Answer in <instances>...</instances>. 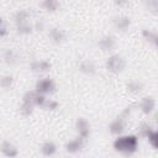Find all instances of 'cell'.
Returning <instances> with one entry per match:
<instances>
[{"label": "cell", "mask_w": 158, "mask_h": 158, "mask_svg": "<svg viewBox=\"0 0 158 158\" xmlns=\"http://www.w3.org/2000/svg\"><path fill=\"white\" fill-rule=\"evenodd\" d=\"M112 147L116 152L123 156H132L138 149V137L136 135L117 136V138L112 143Z\"/></svg>", "instance_id": "6da1fadb"}, {"label": "cell", "mask_w": 158, "mask_h": 158, "mask_svg": "<svg viewBox=\"0 0 158 158\" xmlns=\"http://www.w3.org/2000/svg\"><path fill=\"white\" fill-rule=\"evenodd\" d=\"M0 152L7 158H16L19 156V148L10 141H2L1 142Z\"/></svg>", "instance_id": "9c48e42d"}, {"label": "cell", "mask_w": 158, "mask_h": 158, "mask_svg": "<svg viewBox=\"0 0 158 158\" xmlns=\"http://www.w3.org/2000/svg\"><path fill=\"white\" fill-rule=\"evenodd\" d=\"M4 60L9 65H14L17 63V54L12 49H6L4 53Z\"/></svg>", "instance_id": "d6986e66"}, {"label": "cell", "mask_w": 158, "mask_h": 158, "mask_svg": "<svg viewBox=\"0 0 158 158\" xmlns=\"http://www.w3.org/2000/svg\"><path fill=\"white\" fill-rule=\"evenodd\" d=\"M84 144H85V141H84L83 138L75 137V138H73V139H69V141L65 143L64 148H65V151H67L68 153L75 154V153L80 152V151L84 148Z\"/></svg>", "instance_id": "ba28073f"}, {"label": "cell", "mask_w": 158, "mask_h": 158, "mask_svg": "<svg viewBox=\"0 0 158 158\" xmlns=\"http://www.w3.org/2000/svg\"><path fill=\"white\" fill-rule=\"evenodd\" d=\"M131 111H132V106H127L125 107L121 114L111 121V123L109 125V132L114 136H121L122 132L125 131L126 128V121L128 118V116L131 115Z\"/></svg>", "instance_id": "7a4b0ae2"}, {"label": "cell", "mask_w": 158, "mask_h": 158, "mask_svg": "<svg viewBox=\"0 0 158 158\" xmlns=\"http://www.w3.org/2000/svg\"><path fill=\"white\" fill-rule=\"evenodd\" d=\"M142 37L151 44L153 46H158V33L154 30H148V28H143L142 30Z\"/></svg>", "instance_id": "2e32d148"}, {"label": "cell", "mask_w": 158, "mask_h": 158, "mask_svg": "<svg viewBox=\"0 0 158 158\" xmlns=\"http://www.w3.org/2000/svg\"><path fill=\"white\" fill-rule=\"evenodd\" d=\"M49 38L53 43L60 44L65 41V32L59 27H52L49 30Z\"/></svg>", "instance_id": "4fadbf2b"}, {"label": "cell", "mask_w": 158, "mask_h": 158, "mask_svg": "<svg viewBox=\"0 0 158 158\" xmlns=\"http://www.w3.org/2000/svg\"><path fill=\"white\" fill-rule=\"evenodd\" d=\"M58 106H59L58 101H56V100H53V99H46V101H44V104H43V109L49 110V111L57 110Z\"/></svg>", "instance_id": "603a6c76"}, {"label": "cell", "mask_w": 158, "mask_h": 158, "mask_svg": "<svg viewBox=\"0 0 158 158\" xmlns=\"http://www.w3.org/2000/svg\"><path fill=\"white\" fill-rule=\"evenodd\" d=\"M57 149H58L57 144L52 141H47L41 146V152L44 157H53L57 153Z\"/></svg>", "instance_id": "9a60e30c"}, {"label": "cell", "mask_w": 158, "mask_h": 158, "mask_svg": "<svg viewBox=\"0 0 158 158\" xmlns=\"http://www.w3.org/2000/svg\"><path fill=\"white\" fill-rule=\"evenodd\" d=\"M147 139H148V143L156 149L157 147H158V132L153 128L148 135H147V137H146Z\"/></svg>", "instance_id": "44dd1931"}, {"label": "cell", "mask_w": 158, "mask_h": 158, "mask_svg": "<svg viewBox=\"0 0 158 158\" xmlns=\"http://www.w3.org/2000/svg\"><path fill=\"white\" fill-rule=\"evenodd\" d=\"M114 26L117 31L125 32L126 30H128V27L131 26V19L126 15H118L114 19Z\"/></svg>", "instance_id": "7c38bea8"}, {"label": "cell", "mask_w": 158, "mask_h": 158, "mask_svg": "<svg viewBox=\"0 0 158 158\" xmlns=\"http://www.w3.org/2000/svg\"><path fill=\"white\" fill-rule=\"evenodd\" d=\"M15 26L16 31L20 35H30L33 30V26L30 23V12L26 10H19L15 14Z\"/></svg>", "instance_id": "3957f363"}, {"label": "cell", "mask_w": 158, "mask_h": 158, "mask_svg": "<svg viewBox=\"0 0 158 158\" xmlns=\"http://www.w3.org/2000/svg\"><path fill=\"white\" fill-rule=\"evenodd\" d=\"M106 69L112 74H120L126 67V60L120 54H111L105 62Z\"/></svg>", "instance_id": "277c9868"}, {"label": "cell", "mask_w": 158, "mask_h": 158, "mask_svg": "<svg viewBox=\"0 0 158 158\" xmlns=\"http://www.w3.org/2000/svg\"><path fill=\"white\" fill-rule=\"evenodd\" d=\"M7 33H9V30L2 20V17L0 16V37H5V36H7Z\"/></svg>", "instance_id": "cb8c5ba5"}, {"label": "cell", "mask_w": 158, "mask_h": 158, "mask_svg": "<svg viewBox=\"0 0 158 158\" xmlns=\"http://www.w3.org/2000/svg\"><path fill=\"white\" fill-rule=\"evenodd\" d=\"M126 88L131 94H138V93H141L143 90V84L141 81H138V80H132V81L127 83Z\"/></svg>", "instance_id": "ac0fdd59"}, {"label": "cell", "mask_w": 158, "mask_h": 158, "mask_svg": "<svg viewBox=\"0 0 158 158\" xmlns=\"http://www.w3.org/2000/svg\"><path fill=\"white\" fill-rule=\"evenodd\" d=\"M98 46H99V48H100L101 51H104V52H110V51L115 49V47H116V38H115V36H112V35H105V36H102V37L99 40Z\"/></svg>", "instance_id": "52a82bcc"}, {"label": "cell", "mask_w": 158, "mask_h": 158, "mask_svg": "<svg viewBox=\"0 0 158 158\" xmlns=\"http://www.w3.org/2000/svg\"><path fill=\"white\" fill-rule=\"evenodd\" d=\"M75 130L78 132V137L86 141L90 136V123L84 117H78L75 121Z\"/></svg>", "instance_id": "8992f818"}, {"label": "cell", "mask_w": 158, "mask_h": 158, "mask_svg": "<svg viewBox=\"0 0 158 158\" xmlns=\"http://www.w3.org/2000/svg\"><path fill=\"white\" fill-rule=\"evenodd\" d=\"M33 110H35V107H33L32 105L21 102V106H20V114H21L22 116H31V115L33 114Z\"/></svg>", "instance_id": "7402d4cb"}, {"label": "cell", "mask_w": 158, "mask_h": 158, "mask_svg": "<svg viewBox=\"0 0 158 158\" xmlns=\"http://www.w3.org/2000/svg\"><path fill=\"white\" fill-rule=\"evenodd\" d=\"M56 83L52 78H42V79H38L36 81V85H35V90L41 94V95H47V94H53L56 93Z\"/></svg>", "instance_id": "5b68a950"}, {"label": "cell", "mask_w": 158, "mask_h": 158, "mask_svg": "<svg viewBox=\"0 0 158 158\" xmlns=\"http://www.w3.org/2000/svg\"><path fill=\"white\" fill-rule=\"evenodd\" d=\"M14 84V77L10 74H5L0 77V88L2 89H10Z\"/></svg>", "instance_id": "ffe728a7"}, {"label": "cell", "mask_w": 158, "mask_h": 158, "mask_svg": "<svg viewBox=\"0 0 158 158\" xmlns=\"http://www.w3.org/2000/svg\"><path fill=\"white\" fill-rule=\"evenodd\" d=\"M51 68H52V63L47 59L33 60L30 64V70L33 73H46V72H49Z\"/></svg>", "instance_id": "30bf717a"}, {"label": "cell", "mask_w": 158, "mask_h": 158, "mask_svg": "<svg viewBox=\"0 0 158 158\" xmlns=\"http://www.w3.org/2000/svg\"><path fill=\"white\" fill-rule=\"evenodd\" d=\"M41 6H42L46 11H48V12H54V11H57V10L59 9L60 4H59L57 0H43V1L41 2Z\"/></svg>", "instance_id": "e0dca14e"}, {"label": "cell", "mask_w": 158, "mask_h": 158, "mask_svg": "<svg viewBox=\"0 0 158 158\" xmlns=\"http://www.w3.org/2000/svg\"><path fill=\"white\" fill-rule=\"evenodd\" d=\"M139 109L144 115H151L156 109V100L152 96H143L139 101Z\"/></svg>", "instance_id": "8fae6325"}, {"label": "cell", "mask_w": 158, "mask_h": 158, "mask_svg": "<svg viewBox=\"0 0 158 158\" xmlns=\"http://www.w3.org/2000/svg\"><path fill=\"white\" fill-rule=\"evenodd\" d=\"M79 72L80 73H83V74H85V75H93V74H95L96 73V67H95V64L91 62V60H89V59H85V60H81L80 63H79Z\"/></svg>", "instance_id": "5bb4252c"}]
</instances>
